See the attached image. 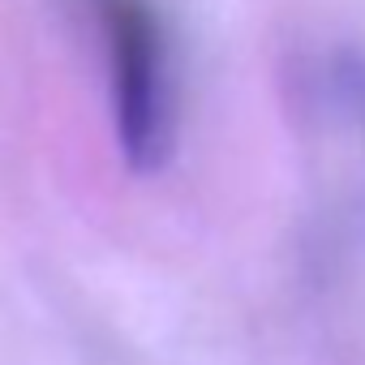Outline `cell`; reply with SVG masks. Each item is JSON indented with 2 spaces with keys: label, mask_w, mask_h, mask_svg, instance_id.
<instances>
[{
  "label": "cell",
  "mask_w": 365,
  "mask_h": 365,
  "mask_svg": "<svg viewBox=\"0 0 365 365\" xmlns=\"http://www.w3.org/2000/svg\"><path fill=\"white\" fill-rule=\"evenodd\" d=\"M108 73L112 129L133 172H155L176 146L172 31L155 0H86Z\"/></svg>",
  "instance_id": "obj_1"
}]
</instances>
